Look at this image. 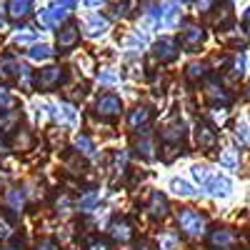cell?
I'll return each instance as SVG.
<instances>
[{"instance_id": "43", "label": "cell", "mask_w": 250, "mask_h": 250, "mask_svg": "<svg viewBox=\"0 0 250 250\" xmlns=\"http://www.w3.org/2000/svg\"><path fill=\"white\" fill-rule=\"evenodd\" d=\"M0 150H5V143H3V138H0Z\"/></svg>"}, {"instance_id": "9", "label": "cell", "mask_w": 250, "mask_h": 250, "mask_svg": "<svg viewBox=\"0 0 250 250\" xmlns=\"http://www.w3.org/2000/svg\"><path fill=\"white\" fill-rule=\"evenodd\" d=\"M160 138L168 143V145H180V140L185 138V125H183V120H180V118L170 120V123L160 130Z\"/></svg>"}, {"instance_id": "4", "label": "cell", "mask_w": 250, "mask_h": 250, "mask_svg": "<svg viewBox=\"0 0 250 250\" xmlns=\"http://www.w3.org/2000/svg\"><path fill=\"white\" fill-rule=\"evenodd\" d=\"M153 55H155L160 62H173V60H178V55H180V45L175 43L173 38H160L158 43L153 45Z\"/></svg>"}, {"instance_id": "28", "label": "cell", "mask_w": 250, "mask_h": 250, "mask_svg": "<svg viewBox=\"0 0 250 250\" xmlns=\"http://www.w3.org/2000/svg\"><path fill=\"white\" fill-rule=\"evenodd\" d=\"M135 150H138V155H140L143 160H153V158H155V153H153V140H148V138L138 140V143H135Z\"/></svg>"}, {"instance_id": "27", "label": "cell", "mask_w": 250, "mask_h": 250, "mask_svg": "<svg viewBox=\"0 0 250 250\" xmlns=\"http://www.w3.org/2000/svg\"><path fill=\"white\" fill-rule=\"evenodd\" d=\"M220 165H223V168L225 170H235L238 168V150H233V148H228V150H223L220 153Z\"/></svg>"}, {"instance_id": "11", "label": "cell", "mask_w": 250, "mask_h": 250, "mask_svg": "<svg viewBox=\"0 0 250 250\" xmlns=\"http://www.w3.org/2000/svg\"><path fill=\"white\" fill-rule=\"evenodd\" d=\"M150 108H145V105H138L130 115H128V123H130V128L133 130H140V133H148V123H150Z\"/></svg>"}, {"instance_id": "24", "label": "cell", "mask_w": 250, "mask_h": 250, "mask_svg": "<svg viewBox=\"0 0 250 250\" xmlns=\"http://www.w3.org/2000/svg\"><path fill=\"white\" fill-rule=\"evenodd\" d=\"M53 53H55V50H53L48 43H40V45H33V48L28 50V58H30V60H38V62H43V60H50Z\"/></svg>"}, {"instance_id": "15", "label": "cell", "mask_w": 250, "mask_h": 250, "mask_svg": "<svg viewBox=\"0 0 250 250\" xmlns=\"http://www.w3.org/2000/svg\"><path fill=\"white\" fill-rule=\"evenodd\" d=\"M23 73H28V68L20 65L13 55H0V78H13V75H23Z\"/></svg>"}, {"instance_id": "45", "label": "cell", "mask_w": 250, "mask_h": 250, "mask_svg": "<svg viewBox=\"0 0 250 250\" xmlns=\"http://www.w3.org/2000/svg\"><path fill=\"white\" fill-rule=\"evenodd\" d=\"M248 70H250V60H248Z\"/></svg>"}, {"instance_id": "25", "label": "cell", "mask_w": 250, "mask_h": 250, "mask_svg": "<svg viewBox=\"0 0 250 250\" xmlns=\"http://www.w3.org/2000/svg\"><path fill=\"white\" fill-rule=\"evenodd\" d=\"M205 93H208V98H210L213 103H223V105H228V103H230V95H228L223 88H218V83H210Z\"/></svg>"}, {"instance_id": "6", "label": "cell", "mask_w": 250, "mask_h": 250, "mask_svg": "<svg viewBox=\"0 0 250 250\" xmlns=\"http://www.w3.org/2000/svg\"><path fill=\"white\" fill-rule=\"evenodd\" d=\"M203 40H205L203 28H198V25H185V30H183V35H180V48H185L188 53H195V50H200Z\"/></svg>"}, {"instance_id": "7", "label": "cell", "mask_w": 250, "mask_h": 250, "mask_svg": "<svg viewBox=\"0 0 250 250\" xmlns=\"http://www.w3.org/2000/svg\"><path fill=\"white\" fill-rule=\"evenodd\" d=\"M195 140H198V145L203 150H210V148H215V143H218V130L203 120V123L195 125Z\"/></svg>"}, {"instance_id": "3", "label": "cell", "mask_w": 250, "mask_h": 250, "mask_svg": "<svg viewBox=\"0 0 250 250\" xmlns=\"http://www.w3.org/2000/svg\"><path fill=\"white\" fill-rule=\"evenodd\" d=\"M95 110L100 118H118L120 110H123V100L113 93H105V95H100L98 103H95Z\"/></svg>"}, {"instance_id": "39", "label": "cell", "mask_w": 250, "mask_h": 250, "mask_svg": "<svg viewBox=\"0 0 250 250\" xmlns=\"http://www.w3.org/2000/svg\"><path fill=\"white\" fill-rule=\"evenodd\" d=\"M103 3H105V0H83V5H85V8H100Z\"/></svg>"}, {"instance_id": "8", "label": "cell", "mask_w": 250, "mask_h": 250, "mask_svg": "<svg viewBox=\"0 0 250 250\" xmlns=\"http://www.w3.org/2000/svg\"><path fill=\"white\" fill-rule=\"evenodd\" d=\"M38 85L43 88V90H50V88H55V85H60L62 83V70L58 68V65H48V68H43L38 73Z\"/></svg>"}, {"instance_id": "17", "label": "cell", "mask_w": 250, "mask_h": 250, "mask_svg": "<svg viewBox=\"0 0 250 250\" xmlns=\"http://www.w3.org/2000/svg\"><path fill=\"white\" fill-rule=\"evenodd\" d=\"M148 213L153 218H165L168 215V200L160 193H150V203H148Z\"/></svg>"}, {"instance_id": "44", "label": "cell", "mask_w": 250, "mask_h": 250, "mask_svg": "<svg viewBox=\"0 0 250 250\" xmlns=\"http://www.w3.org/2000/svg\"><path fill=\"white\" fill-rule=\"evenodd\" d=\"M3 250H18V248H3Z\"/></svg>"}, {"instance_id": "16", "label": "cell", "mask_w": 250, "mask_h": 250, "mask_svg": "<svg viewBox=\"0 0 250 250\" xmlns=\"http://www.w3.org/2000/svg\"><path fill=\"white\" fill-rule=\"evenodd\" d=\"M60 125H70V128H75L78 125V110L73 105H55V115H53Z\"/></svg>"}, {"instance_id": "37", "label": "cell", "mask_w": 250, "mask_h": 250, "mask_svg": "<svg viewBox=\"0 0 250 250\" xmlns=\"http://www.w3.org/2000/svg\"><path fill=\"white\" fill-rule=\"evenodd\" d=\"M88 250H110V248H108V243H105V240L95 238V240H90V243H88Z\"/></svg>"}, {"instance_id": "23", "label": "cell", "mask_w": 250, "mask_h": 250, "mask_svg": "<svg viewBox=\"0 0 250 250\" xmlns=\"http://www.w3.org/2000/svg\"><path fill=\"white\" fill-rule=\"evenodd\" d=\"M170 190L175 195H180V198H193L195 195V188L188 183V180H183V178H173L170 180Z\"/></svg>"}, {"instance_id": "26", "label": "cell", "mask_w": 250, "mask_h": 250, "mask_svg": "<svg viewBox=\"0 0 250 250\" xmlns=\"http://www.w3.org/2000/svg\"><path fill=\"white\" fill-rule=\"evenodd\" d=\"M75 148H78V153L88 155V158L95 155V145H93L90 135H78V138H75Z\"/></svg>"}, {"instance_id": "34", "label": "cell", "mask_w": 250, "mask_h": 250, "mask_svg": "<svg viewBox=\"0 0 250 250\" xmlns=\"http://www.w3.org/2000/svg\"><path fill=\"white\" fill-rule=\"evenodd\" d=\"M13 108V95L8 93V88H0V113H8Z\"/></svg>"}, {"instance_id": "13", "label": "cell", "mask_w": 250, "mask_h": 250, "mask_svg": "<svg viewBox=\"0 0 250 250\" xmlns=\"http://www.w3.org/2000/svg\"><path fill=\"white\" fill-rule=\"evenodd\" d=\"M78 40H80V30H78L75 23H68L65 28H60V30H58V48H62V50L73 48Z\"/></svg>"}, {"instance_id": "29", "label": "cell", "mask_w": 250, "mask_h": 250, "mask_svg": "<svg viewBox=\"0 0 250 250\" xmlns=\"http://www.w3.org/2000/svg\"><path fill=\"white\" fill-rule=\"evenodd\" d=\"M98 80L103 83V85H118V83H120V78H118V73L113 68H103L98 73Z\"/></svg>"}, {"instance_id": "31", "label": "cell", "mask_w": 250, "mask_h": 250, "mask_svg": "<svg viewBox=\"0 0 250 250\" xmlns=\"http://www.w3.org/2000/svg\"><path fill=\"white\" fill-rule=\"evenodd\" d=\"M235 138H238L240 145H250V125H248V120H240V123H238Z\"/></svg>"}, {"instance_id": "12", "label": "cell", "mask_w": 250, "mask_h": 250, "mask_svg": "<svg viewBox=\"0 0 250 250\" xmlns=\"http://www.w3.org/2000/svg\"><path fill=\"white\" fill-rule=\"evenodd\" d=\"M180 20V5L175 3V0H165L163 3V18H160V25L163 28H175Z\"/></svg>"}, {"instance_id": "35", "label": "cell", "mask_w": 250, "mask_h": 250, "mask_svg": "<svg viewBox=\"0 0 250 250\" xmlns=\"http://www.w3.org/2000/svg\"><path fill=\"white\" fill-rule=\"evenodd\" d=\"M10 235H13V225H10V220H8V218H0V243L8 240Z\"/></svg>"}, {"instance_id": "10", "label": "cell", "mask_w": 250, "mask_h": 250, "mask_svg": "<svg viewBox=\"0 0 250 250\" xmlns=\"http://www.w3.org/2000/svg\"><path fill=\"white\" fill-rule=\"evenodd\" d=\"M233 243H235V233L230 228H215L210 233V248L213 250H228V248H233Z\"/></svg>"}, {"instance_id": "36", "label": "cell", "mask_w": 250, "mask_h": 250, "mask_svg": "<svg viewBox=\"0 0 250 250\" xmlns=\"http://www.w3.org/2000/svg\"><path fill=\"white\" fill-rule=\"evenodd\" d=\"M243 68H245L243 58H235V60H233V70H230V75H233V78H240V75H243Z\"/></svg>"}, {"instance_id": "5", "label": "cell", "mask_w": 250, "mask_h": 250, "mask_svg": "<svg viewBox=\"0 0 250 250\" xmlns=\"http://www.w3.org/2000/svg\"><path fill=\"white\" fill-rule=\"evenodd\" d=\"M203 190L210 195V198H228V195H230V190H233V180L225 178V175H213L210 180L203 185Z\"/></svg>"}, {"instance_id": "21", "label": "cell", "mask_w": 250, "mask_h": 250, "mask_svg": "<svg viewBox=\"0 0 250 250\" xmlns=\"http://www.w3.org/2000/svg\"><path fill=\"white\" fill-rule=\"evenodd\" d=\"M23 203H25V193H23V190H18V188H10V190H5V205L10 208V210L20 213Z\"/></svg>"}, {"instance_id": "18", "label": "cell", "mask_w": 250, "mask_h": 250, "mask_svg": "<svg viewBox=\"0 0 250 250\" xmlns=\"http://www.w3.org/2000/svg\"><path fill=\"white\" fill-rule=\"evenodd\" d=\"M110 235H113L115 243H128V240L133 238V228H130V223L118 220V223L110 225Z\"/></svg>"}, {"instance_id": "46", "label": "cell", "mask_w": 250, "mask_h": 250, "mask_svg": "<svg viewBox=\"0 0 250 250\" xmlns=\"http://www.w3.org/2000/svg\"><path fill=\"white\" fill-rule=\"evenodd\" d=\"M248 95H250V90H248Z\"/></svg>"}, {"instance_id": "2", "label": "cell", "mask_w": 250, "mask_h": 250, "mask_svg": "<svg viewBox=\"0 0 250 250\" xmlns=\"http://www.w3.org/2000/svg\"><path fill=\"white\" fill-rule=\"evenodd\" d=\"M68 8H60V5H50V8H45V10H40L38 13V23L40 25H43L45 30H55V28H60V23H62V20H65L68 18Z\"/></svg>"}, {"instance_id": "40", "label": "cell", "mask_w": 250, "mask_h": 250, "mask_svg": "<svg viewBox=\"0 0 250 250\" xmlns=\"http://www.w3.org/2000/svg\"><path fill=\"white\" fill-rule=\"evenodd\" d=\"M78 3V0H55V5H60V8H73Z\"/></svg>"}, {"instance_id": "22", "label": "cell", "mask_w": 250, "mask_h": 250, "mask_svg": "<svg viewBox=\"0 0 250 250\" xmlns=\"http://www.w3.org/2000/svg\"><path fill=\"white\" fill-rule=\"evenodd\" d=\"M158 248H160V250H178V248H180V235H178L175 230H165V233H160V238H158Z\"/></svg>"}, {"instance_id": "41", "label": "cell", "mask_w": 250, "mask_h": 250, "mask_svg": "<svg viewBox=\"0 0 250 250\" xmlns=\"http://www.w3.org/2000/svg\"><path fill=\"white\" fill-rule=\"evenodd\" d=\"M210 3H213V0H198V8L200 10H208V8H210Z\"/></svg>"}, {"instance_id": "33", "label": "cell", "mask_w": 250, "mask_h": 250, "mask_svg": "<svg viewBox=\"0 0 250 250\" xmlns=\"http://www.w3.org/2000/svg\"><path fill=\"white\" fill-rule=\"evenodd\" d=\"M35 40H38V30H25V33H18L15 35V43L18 45H28V43H35Z\"/></svg>"}, {"instance_id": "30", "label": "cell", "mask_w": 250, "mask_h": 250, "mask_svg": "<svg viewBox=\"0 0 250 250\" xmlns=\"http://www.w3.org/2000/svg\"><path fill=\"white\" fill-rule=\"evenodd\" d=\"M190 173H193V178H195V180L200 183V188H203V185H205L208 180H210V178H213V173H210V170H208V168H205V165H193V168H190Z\"/></svg>"}, {"instance_id": "32", "label": "cell", "mask_w": 250, "mask_h": 250, "mask_svg": "<svg viewBox=\"0 0 250 250\" xmlns=\"http://www.w3.org/2000/svg\"><path fill=\"white\" fill-rule=\"evenodd\" d=\"M205 70H208V65H205V62H190V65H188V78H190V80H200L203 75H205Z\"/></svg>"}, {"instance_id": "42", "label": "cell", "mask_w": 250, "mask_h": 250, "mask_svg": "<svg viewBox=\"0 0 250 250\" xmlns=\"http://www.w3.org/2000/svg\"><path fill=\"white\" fill-rule=\"evenodd\" d=\"M243 23H245L248 33H250V8H248V10H245V15H243Z\"/></svg>"}, {"instance_id": "1", "label": "cell", "mask_w": 250, "mask_h": 250, "mask_svg": "<svg viewBox=\"0 0 250 250\" xmlns=\"http://www.w3.org/2000/svg\"><path fill=\"white\" fill-rule=\"evenodd\" d=\"M178 225L185 235L190 238H198L205 233V225H208V218L203 213H198L195 208H180L178 210Z\"/></svg>"}, {"instance_id": "19", "label": "cell", "mask_w": 250, "mask_h": 250, "mask_svg": "<svg viewBox=\"0 0 250 250\" xmlns=\"http://www.w3.org/2000/svg\"><path fill=\"white\" fill-rule=\"evenodd\" d=\"M30 5H33V0H10L8 3V15L20 20V18H25L30 13Z\"/></svg>"}, {"instance_id": "14", "label": "cell", "mask_w": 250, "mask_h": 250, "mask_svg": "<svg viewBox=\"0 0 250 250\" xmlns=\"http://www.w3.org/2000/svg\"><path fill=\"white\" fill-rule=\"evenodd\" d=\"M83 28H85V35L88 38H100V35L108 33V20L103 18V15H90V18H85Z\"/></svg>"}, {"instance_id": "38", "label": "cell", "mask_w": 250, "mask_h": 250, "mask_svg": "<svg viewBox=\"0 0 250 250\" xmlns=\"http://www.w3.org/2000/svg\"><path fill=\"white\" fill-rule=\"evenodd\" d=\"M35 250H58V245L50 243V240H43V243H38V245H35Z\"/></svg>"}, {"instance_id": "20", "label": "cell", "mask_w": 250, "mask_h": 250, "mask_svg": "<svg viewBox=\"0 0 250 250\" xmlns=\"http://www.w3.org/2000/svg\"><path fill=\"white\" fill-rule=\"evenodd\" d=\"M100 198H103L100 190H90V193H85V195L78 200V210H80V213H90V210H95V205L100 203Z\"/></svg>"}]
</instances>
